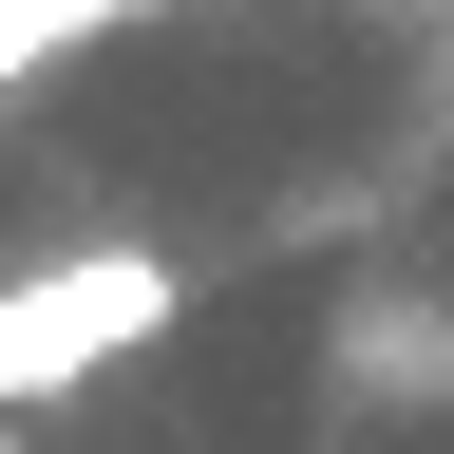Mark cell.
<instances>
[{"instance_id":"obj_1","label":"cell","mask_w":454,"mask_h":454,"mask_svg":"<svg viewBox=\"0 0 454 454\" xmlns=\"http://www.w3.org/2000/svg\"><path fill=\"white\" fill-rule=\"evenodd\" d=\"M170 322H190V265H170V247H57V265H20V284H0V417L114 379Z\"/></svg>"},{"instance_id":"obj_2","label":"cell","mask_w":454,"mask_h":454,"mask_svg":"<svg viewBox=\"0 0 454 454\" xmlns=\"http://www.w3.org/2000/svg\"><path fill=\"white\" fill-rule=\"evenodd\" d=\"M340 397H379V417L454 397V303H360L340 322Z\"/></svg>"},{"instance_id":"obj_3","label":"cell","mask_w":454,"mask_h":454,"mask_svg":"<svg viewBox=\"0 0 454 454\" xmlns=\"http://www.w3.org/2000/svg\"><path fill=\"white\" fill-rule=\"evenodd\" d=\"M0 454H20V417H0Z\"/></svg>"}]
</instances>
